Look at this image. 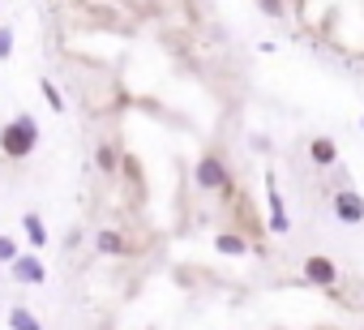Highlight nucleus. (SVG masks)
Listing matches in <instances>:
<instances>
[{
  "instance_id": "obj_1",
  "label": "nucleus",
  "mask_w": 364,
  "mask_h": 330,
  "mask_svg": "<svg viewBox=\"0 0 364 330\" xmlns=\"http://www.w3.org/2000/svg\"><path fill=\"white\" fill-rule=\"evenodd\" d=\"M35 146H39V124H35V116H26V112L0 129V150H5L9 159H26Z\"/></svg>"
},
{
  "instance_id": "obj_2",
  "label": "nucleus",
  "mask_w": 364,
  "mask_h": 330,
  "mask_svg": "<svg viewBox=\"0 0 364 330\" xmlns=\"http://www.w3.org/2000/svg\"><path fill=\"white\" fill-rule=\"evenodd\" d=\"M193 185L202 193H228L232 189V172H228V163L219 154H202L198 159V168H193Z\"/></svg>"
},
{
  "instance_id": "obj_3",
  "label": "nucleus",
  "mask_w": 364,
  "mask_h": 330,
  "mask_svg": "<svg viewBox=\"0 0 364 330\" xmlns=\"http://www.w3.org/2000/svg\"><path fill=\"white\" fill-rule=\"evenodd\" d=\"M266 206H270L266 228H270L274 236H287V232H291V219H287V206H283V198H279V181H274V172H266Z\"/></svg>"
},
{
  "instance_id": "obj_4",
  "label": "nucleus",
  "mask_w": 364,
  "mask_h": 330,
  "mask_svg": "<svg viewBox=\"0 0 364 330\" xmlns=\"http://www.w3.org/2000/svg\"><path fill=\"white\" fill-rule=\"evenodd\" d=\"M304 283H313V287H338V266L326 253H309L304 257Z\"/></svg>"
},
{
  "instance_id": "obj_5",
  "label": "nucleus",
  "mask_w": 364,
  "mask_h": 330,
  "mask_svg": "<svg viewBox=\"0 0 364 330\" xmlns=\"http://www.w3.org/2000/svg\"><path fill=\"white\" fill-rule=\"evenodd\" d=\"M334 219L338 223H347V228H355V223H364V198L355 193V189H338L334 193Z\"/></svg>"
},
{
  "instance_id": "obj_6",
  "label": "nucleus",
  "mask_w": 364,
  "mask_h": 330,
  "mask_svg": "<svg viewBox=\"0 0 364 330\" xmlns=\"http://www.w3.org/2000/svg\"><path fill=\"white\" fill-rule=\"evenodd\" d=\"M309 159H313V168H334V163H338L334 137H313V142H309Z\"/></svg>"
},
{
  "instance_id": "obj_7",
  "label": "nucleus",
  "mask_w": 364,
  "mask_h": 330,
  "mask_svg": "<svg viewBox=\"0 0 364 330\" xmlns=\"http://www.w3.org/2000/svg\"><path fill=\"white\" fill-rule=\"evenodd\" d=\"M14 275H18L22 283H35V287H39V283L48 279V270H43V262H39L35 253H22V257L14 262Z\"/></svg>"
},
{
  "instance_id": "obj_8",
  "label": "nucleus",
  "mask_w": 364,
  "mask_h": 330,
  "mask_svg": "<svg viewBox=\"0 0 364 330\" xmlns=\"http://www.w3.org/2000/svg\"><path fill=\"white\" fill-rule=\"evenodd\" d=\"M95 249H99V253H107V257H120V253H124V236H120V232H112V228H103V232L95 236Z\"/></svg>"
},
{
  "instance_id": "obj_9",
  "label": "nucleus",
  "mask_w": 364,
  "mask_h": 330,
  "mask_svg": "<svg viewBox=\"0 0 364 330\" xmlns=\"http://www.w3.org/2000/svg\"><path fill=\"white\" fill-rule=\"evenodd\" d=\"M215 249L228 253V257H245V253H249V240L236 236V232H223V236H215Z\"/></svg>"
},
{
  "instance_id": "obj_10",
  "label": "nucleus",
  "mask_w": 364,
  "mask_h": 330,
  "mask_svg": "<svg viewBox=\"0 0 364 330\" xmlns=\"http://www.w3.org/2000/svg\"><path fill=\"white\" fill-rule=\"evenodd\" d=\"M22 228H26V236H31V245H35V249H43V245H48V228H43V219H39V215H26V219H22Z\"/></svg>"
},
{
  "instance_id": "obj_11",
  "label": "nucleus",
  "mask_w": 364,
  "mask_h": 330,
  "mask_svg": "<svg viewBox=\"0 0 364 330\" xmlns=\"http://www.w3.org/2000/svg\"><path fill=\"white\" fill-rule=\"evenodd\" d=\"M9 326H14V330H43V326H39V317H35L31 309H22V304H18V309H9Z\"/></svg>"
},
{
  "instance_id": "obj_12",
  "label": "nucleus",
  "mask_w": 364,
  "mask_h": 330,
  "mask_svg": "<svg viewBox=\"0 0 364 330\" xmlns=\"http://www.w3.org/2000/svg\"><path fill=\"white\" fill-rule=\"evenodd\" d=\"M39 90H43V99H48V107H56V112H65V95H60V90H56V86H52L48 78L39 82Z\"/></svg>"
},
{
  "instance_id": "obj_13",
  "label": "nucleus",
  "mask_w": 364,
  "mask_h": 330,
  "mask_svg": "<svg viewBox=\"0 0 364 330\" xmlns=\"http://www.w3.org/2000/svg\"><path fill=\"white\" fill-rule=\"evenodd\" d=\"M257 5H262L266 18H283L287 14V0H257Z\"/></svg>"
},
{
  "instance_id": "obj_14",
  "label": "nucleus",
  "mask_w": 364,
  "mask_h": 330,
  "mask_svg": "<svg viewBox=\"0 0 364 330\" xmlns=\"http://www.w3.org/2000/svg\"><path fill=\"white\" fill-rule=\"evenodd\" d=\"M9 56H14V31L0 26V60H9Z\"/></svg>"
},
{
  "instance_id": "obj_15",
  "label": "nucleus",
  "mask_w": 364,
  "mask_h": 330,
  "mask_svg": "<svg viewBox=\"0 0 364 330\" xmlns=\"http://www.w3.org/2000/svg\"><path fill=\"white\" fill-rule=\"evenodd\" d=\"M0 262H9V266L18 262V245H14L9 236H0Z\"/></svg>"
},
{
  "instance_id": "obj_16",
  "label": "nucleus",
  "mask_w": 364,
  "mask_h": 330,
  "mask_svg": "<svg viewBox=\"0 0 364 330\" xmlns=\"http://www.w3.org/2000/svg\"><path fill=\"white\" fill-rule=\"evenodd\" d=\"M99 168H103V172L116 168V150H112V146H99Z\"/></svg>"
},
{
  "instance_id": "obj_17",
  "label": "nucleus",
  "mask_w": 364,
  "mask_h": 330,
  "mask_svg": "<svg viewBox=\"0 0 364 330\" xmlns=\"http://www.w3.org/2000/svg\"><path fill=\"white\" fill-rule=\"evenodd\" d=\"M360 129H364V116H360Z\"/></svg>"
}]
</instances>
